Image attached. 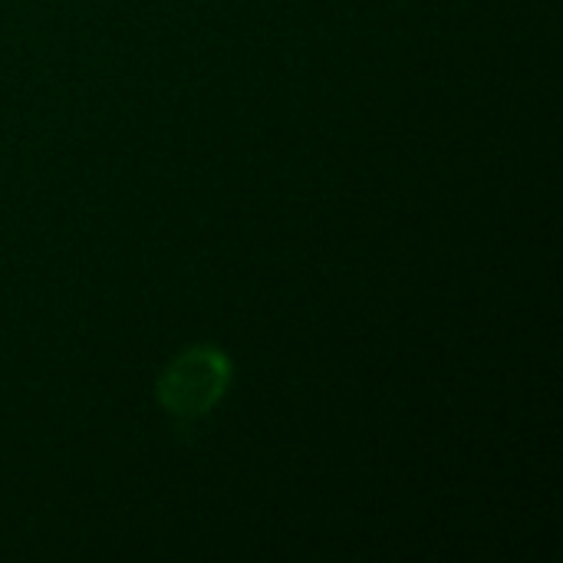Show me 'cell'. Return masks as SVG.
I'll return each instance as SVG.
<instances>
[{
    "label": "cell",
    "mask_w": 563,
    "mask_h": 563,
    "mask_svg": "<svg viewBox=\"0 0 563 563\" xmlns=\"http://www.w3.org/2000/svg\"><path fill=\"white\" fill-rule=\"evenodd\" d=\"M231 379L234 366L221 350L195 346L175 356L162 373L158 402L175 422H198L224 399Z\"/></svg>",
    "instance_id": "1"
}]
</instances>
